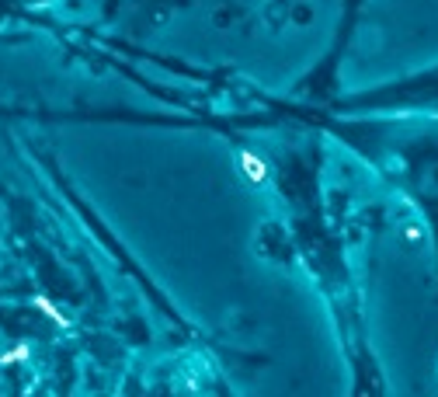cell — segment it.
Returning <instances> with one entry per match:
<instances>
[{
	"label": "cell",
	"instance_id": "obj_1",
	"mask_svg": "<svg viewBox=\"0 0 438 397\" xmlns=\"http://www.w3.org/2000/svg\"><path fill=\"white\" fill-rule=\"evenodd\" d=\"M240 167H244V174L251 181H265L268 178V164L261 157H254V153H240Z\"/></svg>",
	"mask_w": 438,
	"mask_h": 397
},
{
	"label": "cell",
	"instance_id": "obj_2",
	"mask_svg": "<svg viewBox=\"0 0 438 397\" xmlns=\"http://www.w3.org/2000/svg\"><path fill=\"white\" fill-rule=\"evenodd\" d=\"M403 234H407V241H410V244H417V241H421V230H417V227H407Z\"/></svg>",
	"mask_w": 438,
	"mask_h": 397
}]
</instances>
